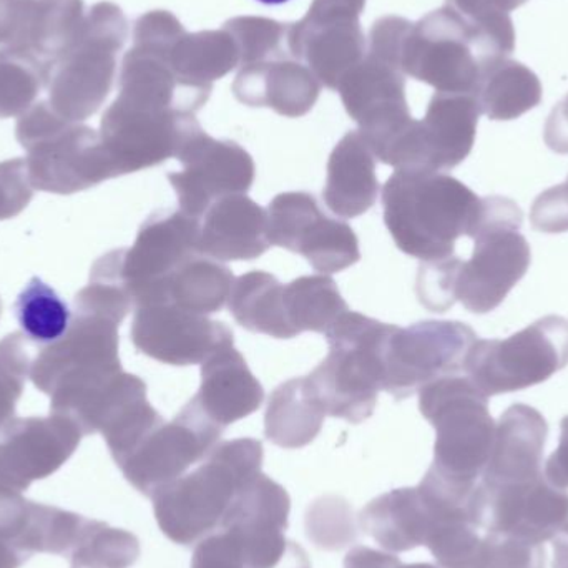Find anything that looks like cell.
<instances>
[{
    "label": "cell",
    "instance_id": "52a82bcc",
    "mask_svg": "<svg viewBox=\"0 0 568 568\" xmlns=\"http://www.w3.org/2000/svg\"><path fill=\"white\" fill-rule=\"evenodd\" d=\"M568 364L567 317H542L507 339H479L464 357L463 371L487 397L529 389Z\"/></svg>",
    "mask_w": 568,
    "mask_h": 568
},
{
    "label": "cell",
    "instance_id": "30bf717a",
    "mask_svg": "<svg viewBox=\"0 0 568 568\" xmlns=\"http://www.w3.org/2000/svg\"><path fill=\"white\" fill-rule=\"evenodd\" d=\"M223 429L190 400L172 423L146 434L139 446L119 464L125 479L143 496L152 497L160 487L185 476L190 467L212 453Z\"/></svg>",
    "mask_w": 568,
    "mask_h": 568
},
{
    "label": "cell",
    "instance_id": "4316f807",
    "mask_svg": "<svg viewBox=\"0 0 568 568\" xmlns=\"http://www.w3.org/2000/svg\"><path fill=\"white\" fill-rule=\"evenodd\" d=\"M476 100L490 120H514L539 105L542 87L523 63L504 59L483 73Z\"/></svg>",
    "mask_w": 568,
    "mask_h": 568
},
{
    "label": "cell",
    "instance_id": "4fadbf2b",
    "mask_svg": "<svg viewBox=\"0 0 568 568\" xmlns=\"http://www.w3.org/2000/svg\"><path fill=\"white\" fill-rule=\"evenodd\" d=\"M200 220L162 210L153 213L136 236L135 245L120 252V278L136 306L160 303L173 272L199 253Z\"/></svg>",
    "mask_w": 568,
    "mask_h": 568
},
{
    "label": "cell",
    "instance_id": "277c9868",
    "mask_svg": "<svg viewBox=\"0 0 568 568\" xmlns=\"http://www.w3.org/2000/svg\"><path fill=\"white\" fill-rule=\"evenodd\" d=\"M419 410L436 429L430 467L457 483L477 484L496 437L489 397L469 377L450 374L419 390Z\"/></svg>",
    "mask_w": 568,
    "mask_h": 568
},
{
    "label": "cell",
    "instance_id": "ab89813d",
    "mask_svg": "<svg viewBox=\"0 0 568 568\" xmlns=\"http://www.w3.org/2000/svg\"><path fill=\"white\" fill-rule=\"evenodd\" d=\"M554 542V568H568V530L557 536Z\"/></svg>",
    "mask_w": 568,
    "mask_h": 568
},
{
    "label": "cell",
    "instance_id": "ba28073f",
    "mask_svg": "<svg viewBox=\"0 0 568 568\" xmlns=\"http://www.w3.org/2000/svg\"><path fill=\"white\" fill-rule=\"evenodd\" d=\"M477 339L460 321H420L394 326L384 344V389L396 400L409 399L426 384L463 371L464 357Z\"/></svg>",
    "mask_w": 568,
    "mask_h": 568
},
{
    "label": "cell",
    "instance_id": "f35d334b",
    "mask_svg": "<svg viewBox=\"0 0 568 568\" xmlns=\"http://www.w3.org/2000/svg\"><path fill=\"white\" fill-rule=\"evenodd\" d=\"M29 560L27 554L20 552L12 544L0 539V568H19Z\"/></svg>",
    "mask_w": 568,
    "mask_h": 568
},
{
    "label": "cell",
    "instance_id": "8992f818",
    "mask_svg": "<svg viewBox=\"0 0 568 568\" xmlns=\"http://www.w3.org/2000/svg\"><path fill=\"white\" fill-rule=\"evenodd\" d=\"M125 39V20L112 3L92 7L79 32L50 63L49 105L69 122L89 119L112 87L115 53Z\"/></svg>",
    "mask_w": 568,
    "mask_h": 568
},
{
    "label": "cell",
    "instance_id": "ffe728a7",
    "mask_svg": "<svg viewBox=\"0 0 568 568\" xmlns=\"http://www.w3.org/2000/svg\"><path fill=\"white\" fill-rule=\"evenodd\" d=\"M480 106L474 97H440L416 129V169L447 172L469 156Z\"/></svg>",
    "mask_w": 568,
    "mask_h": 568
},
{
    "label": "cell",
    "instance_id": "7a4b0ae2",
    "mask_svg": "<svg viewBox=\"0 0 568 568\" xmlns=\"http://www.w3.org/2000/svg\"><path fill=\"white\" fill-rule=\"evenodd\" d=\"M262 464L260 440L242 437L216 444L199 469L150 497L163 536L185 547L205 539L222 526L240 490L262 473Z\"/></svg>",
    "mask_w": 568,
    "mask_h": 568
},
{
    "label": "cell",
    "instance_id": "d6986e66",
    "mask_svg": "<svg viewBox=\"0 0 568 568\" xmlns=\"http://www.w3.org/2000/svg\"><path fill=\"white\" fill-rule=\"evenodd\" d=\"M549 426L542 414L514 404L500 416L489 463L480 476L484 486L527 483L544 476L542 459Z\"/></svg>",
    "mask_w": 568,
    "mask_h": 568
},
{
    "label": "cell",
    "instance_id": "836d02e7",
    "mask_svg": "<svg viewBox=\"0 0 568 568\" xmlns=\"http://www.w3.org/2000/svg\"><path fill=\"white\" fill-rule=\"evenodd\" d=\"M530 223L540 233L568 232V179L537 196L530 210Z\"/></svg>",
    "mask_w": 568,
    "mask_h": 568
},
{
    "label": "cell",
    "instance_id": "7c38bea8",
    "mask_svg": "<svg viewBox=\"0 0 568 568\" xmlns=\"http://www.w3.org/2000/svg\"><path fill=\"white\" fill-rule=\"evenodd\" d=\"M474 513L487 532L544 546L568 530V494L550 484L546 474L507 486L477 483Z\"/></svg>",
    "mask_w": 568,
    "mask_h": 568
},
{
    "label": "cell",
    "instance_id": "2e32d148",
    "mask_svg": "<svg viewBox=\"0 0 568 568\" xmlns=\"http://www.w3.org/2000/svg\"><path fill=\"white\" fill-rule=\"evenodd\" d=\"M0 443V484L23 493L60 469L75 453L82 430L70 420H20Z\"/></svg>",
    "mask_w": 568,
    "mask_h": 568
},
{
    "label": "cell",
    "instance_id": "5b68a950",
    "mask_svg": "<svg viewBox=\"0 0 568 568\" xmlns=\"http://www.w3.org/2000/svg\"><path fill=\"white\" fill-rule=\"evenodd\" d=\"M524 213L513 200L484 199L469 262L454 256L453 297L470 313L486 314L506 300L530 266V246L520 235Z\"/></svg>",
    "mask_w": 568,
    "mask_h": 568
},
{
    "label": "cell",
    "instance_id": "1f68e13d",
    "mask_svg": "<svg viewBox=\"0 0 568 568\" xmlns=\"http://www.w3.org/2000/svg\"><path fill=\"white\" fill-rule=\"evenodd\" d=\"M139 557L140 542L132 532L90 519L70 560L79 568H129L139 562Z\"/></svg>",
    "mask_w": 568,
    "mask_h": 568
},
{
    "label": "cell",
    "instance_id": "ee69618b",
    "mask_svg": "<svg viewBox=\"0 0 568 568\" xmlns=\"http://www.w3.org/2000/svg\"><path fill=\"white\" fill-rule=\"evenodd\" d=\"M307 568H311V567H307Z\"/></svg>",
    "mask_w": 568,
    "mask_h": 568
},
{
    "label": "cell",
    "instance_id": "83f0119b",
    "mask_svg": "<svg viewBox=\"0 0 568 568\" xmlns=\"http://www.w3.org/2000/svg\"><path fill=\"white\" fill-rule=\"evenodd\" d=\"M284 307L297 334H326L349 311L337 284L326 275L301 276L284 286Z\"/></svg>",
    "mask_w": 568,
    "mask_h": 568
},
{
    "label": "cell",
    "instance_id": "5bb4252c",
    "mask_svg": "<svg viewBox=\"0 0 568 568\" xmlns=\"http://www.w3.org/2000/svg\"><path fill=\"white\" fill-rule=\"evenodd\" d=\"M176 159L183 172L169 173L180 212L202 220L206 210L226 195L250 192L256 179L255 160L239 143L219 142L202 130L193 133Z\"/></svg>",
    "mask_w": 568,
    "mask_h": 568
},
{
    "label": "cell",
    "instance_id": "44dd1931",
    "mask_svg": "<svg viewBox=\"0 0 568 568\" xmlns=\"http://www.w3.org/2000/svg\"><path fill=\"white\" fill-rule=\"evenodd\" d=\"M263 399L262 383L235 347H222L202 364V386L193 400L222 429L255 414Z\"/></svg>",
    "mask_w": 568,
    "mask_h": 568
},
{
    "label": "cell",
    "instance_id": "b9f144b4",
    "mask_svg": "<svg viewBox=\"0 0 568 568\" xmlns=\"http://www.w3.org/2000/svg\"><path fill=\"white\" fill-rule=\"evenodd\" d=\"M399 568H439L430 564H410V566H400Z\"/></svg>",
    "mask_w": 568,
    "mask_h": 568
},
{
    "label": "cell",
    "instance_id": "4dcf8cb0",
    "mask_svg": "<svg viewBox=\"0 0 568 568\" xmlns=\"http://www.w3.org/2000/svg\"><path fill=\"white\" fill-rule=\"evenodd\" d=\"M89 520L59 507L33 503L29 527L23 534L20 550L29 557L32 554L70 557L73 549L79 546Z\"/></svg>",
    "mask_w": 568,
    "mask_h": 568
},
{
    "label": "cell",
    "instance_id": "603a6c76",
    "mask_svg": "<svg viewBox=\"0 0 568 568\" xmlns=\"http://www.w3.org/2000/svg\"><path fill=\"white\" fill-rule=\"evenodd\" d=\"M359 526L383 549L399 554L426 546L430 517L419 489L406 487L371 500L361 510Z\"/></svg>",
    "mask_w": 568,
    "mask_h": 568
},
{
    "label": "cell",
    "instance_id": "7402d4cb",
    "mask_svg": "<svg viewBox=\"0 0 568 568\" xmlns=\"http://www.w3.org/2000/svg\"><path fill=\"white\" fill-rule=\"evenodd\" d=\"M379 195L376 162L363 136L347 133L327 163L323 200L339 219H357L369 212Z\"/></svg>",
    "mask_w": 568,
    "mask_h": 568
},
{
    "label": "cell",
    "instance_id": "d6a6232c",
    "mask_svg": "<svg viewBox=\"0 0 568 568\" xmlns=\"http://www.w3.org/2000/svg\"><path fill=\"white\" fill-rule=\"evenodd\" d=\"M307 539L323 550H341L356 539L353 510L343 497L316 500L306 514Z\"/></svg>",
    "mask_w": 568,
    "mask_h": 568
},
{
    "label": "cell",
    "instance_id": "8d00e7d4",
    "mask_svg": "<svg viewBox=\"0 0 568 568\" xmlns=\"http://www.w3.org/2000/svg\"><path fill=\"white\" fill-rule=\"evenodd\" d=\"M546 143L554 152L568 153V97L554 109L547 120Z\"/></svg>",
    "mask_w": 568,
    "mask_h": 568
},
{
    "label": "cell",
    "instance_id": "f1b7e54d",
    "mask_svg": "<svg viewBox=\"0 0 568 568\" xmlns=\"http://www.w3.org/2000/svg\"><path fill=\"white\" fill-rule=\"evenodd\" d=\"M13 316L33 343L55 344L69 334L72 311L49 284L33 276L13 303Z\"/></svg>",
    "mask_w": 568,
    "mask_h": 568
},
{
    "label": "cell",
    "instance_id": "6da1fadb",
    "mask_svg": "<svg viewBox=\"0 0 568 568\" xmlns=\"http://www.w3.org/2000/svg\"><path fill=\"white\" fill-rule=\"evenodd\" d=\"M384 223L404 255L420 262L450 258L460 236L473 239L484 199L443 172L397 169L383 189Z\"/></svg>",
    "mask_w": 568,
    "mask_h": 568
},
{
    "label": "cell",
    "instance_id": "9c48e42d",
    "mask_svg": "<svg viewBox=\"0 0 568 568\" xmlns=\"http://www.w3.org/2000/svg\"><path fill=\"white\" fill-rule=\"evenodd\" d=\"M291 500L283 486L260 473L233 500L220 529L232 537L250 568H300L303 547L284 537Z\"/></svg>",
    "mask_w": 568,
    "mask_h": 568
},
{
    "label": "cell",
    "instance_id": "7bdbcfd3",
    "mask_svg": "<svg viewBox=\"0 0 568 568\" xmlns=\"http://www.w3.org/2000/svg\"><path fill=\"white\" fill-rule=\"evenodd\" d=\"M70 568H79V567H70Z\"/></svg>",
    "mask_w": 568,
    "mask_h": 568
},
{
    "label": "cell",
    "instance_id": "ac0fdd59",
    "mask_svg": "<svg viewBox=\"0 0 568 568\" xmlns=\"http://www.w3.org/2000/svg\"><path fill=\"white\" fill-rule=\"evenodd\" d=\"M268 210L245 193L216 200L200 220L199 253L215 262H252L272 248Z\"/></svg>",
    "mask_w": 568,
    "mask_h": 568
},
{
    "label": "cell",
    "instance_id": "f546056e",
    "mask_svg": "<svg viewBox=\"0 0 568 568\" xmlns=\"http://www.w3.org/2000/svg\"><path fill=\"white\" fill-rule=\"evenodd\" d=\"M50 65L16 49H0V119L23 115L47 87Z\"/></svg>",
    "mask_w": 568,
    "mask_h": 568
},
{
    "label": "cell",
    "instance_id": "3957f363",
    "mask_svg": "<svg viewBox=\"0 0 568 568\" xmlns=\"http://www.w3.org/2000/svg\"><path fill=\"white\" fill-rule=\"evenodd\" d=\"M393 327L349 310L324 334L329 354L307 381L326 416L349 424L373 416L384 389V344Z\"/></svg>",
    "mask_w": 568,
    "mask_h": 568
},
{
    "label": "cell",
    "instance_id": "d590c367",
    "mask_svg": "<svg viewBox=\"0 0 568 568\" xmlns=\"http://www.w3.org/2000/svg\"><path fill=\"white\" fill-rule=\"evenodd\" d=\"M560 443L546 464V477L559 489H568V416L560 423Z\"/></svg>",
    "mask_w": 568,
    "mask_h": 568
},
{
    "label": "cell",
    "instance_id": "cb8c5ba5",
    "mask_svg": "<svg viewBox=\"0 0 568 568\" xmlns=\"http://www.w3.org/2000/svg\"><path fill=\"white\" fill-rule=\"evenodd\" d=\"M323 404L306 377H294L280 384L265 414V436L283 449H301L316 439L323 429Z\"/></svg>",
    "mask_w": 568,
    "mask_h": 568
},
{
    "label": "cell",
    "instance_id": "d4e9b609",
    "mask_svg": "<svg viewBox=\"0 0 568 568\" xmlns=\"http://www.w3.org/2000/svg\"><path fill=\"white\" fill-rule=\"evenodd\" d=\"M229 307L236 323L256 334L291 339L296 331L291 327L284 307V284L266 272L246 273L233 283Z\"/></svg>",
    "mask_w": 568,
    "mask_h": 568
},
{
    "label": "cell",
    "instance_id": "e0dca14e",
    "mask_svg": "<svg viewBox=\"0 0 568 568\" xmlns=\"http://www.w3.org/2000/svg\"><path fill=\"white\" fill-rule=\"evenodd\" d=\"M83 0H0V45L52 63L79 32Z\"/></svg>",
    "mask_w": 568,
    "mask_h": 568
},
{
    "label": "cell",
    "instance_id": "9a60e30c",
    "mask_svg": "<svg viewBox=\"0 0 568 568\" xmlns=\"http://www.w3.org/2000/svg\"><path fill=\"white\" fill-rule=\"evenodd\" d=\"M132 339L140 353L170 366L203 364L216 351L235 343L233 331L222 321L166 301L136 306Z\"/></svg>",
    "mask_w": 568,
    "mask_h": 568
},
{
    "label": "cell",
    "instance_id": "74e56055",
    "mask_svg": "<svg viewBox=\"0 0 568 568\" xmlns=\"http://www.w3.org/2000/svg\"><path fill=\"white\" fill-rule=\"evenodd\" d=\"M403 566L397 557L379 552L369 547H354L344 559V568H399Z\"/></svg>",
    "mask_w": 568,
    "mask_h": 568
},
{
    "label": "cell",
    "instance_id": "e575fe53",
    "mask_svg": "<svg viewBox=\"0 0 568 568\" xmlns=\"http://www.w3.org/2000/svg\"><path fill=\"white\" fill-rule=\"evenodd\" d=\"M192 568H250L226 532L210 534L196 544Z\"/></svg>",
    "mask_w": 568,
    "mask_h": 568
},
{
    "label": "cell",
    "instance_id": "8fae6325",
    "mask_svg": "<svg viewBox=\"0 0 568 568\" xmlns=\"http://www.w3.org/2000/svg\"><path fill=\"white\" fill-rule=\"evenodd\" d=\"M268 225L272 246L304 256L321 275L344 272L361 260L354 230L346 222L324 215L311 193L276 195L268 206Z\"/></svg>",
    "mask_w": 568,
    "mask_h": 568
},
{
    "label": "cell",
    "instance_id": "60d3db41",
    "mask_svg": "<svg viewBox=\"0 0 568 568\" xmlns=\"http://www.w3.org/2000/svg\"><path fill=\"white\" fill-rule=\"evenodd\" d=\"M258 2L265 3V6H282V3L290 2V0H258Z\"/></svg>",
    "mask_w": 568,
    "mask_h": 568
},
{
    "label": "cell",
    "instance_id": "484cf974",
    "mask_svg": "<svg viewBox=\"0 0 568 568\" xmlns=\"http://www.w3.org/2000/svg\"><path fill=\"white\" fill-rule=\"evenodd\" d=\"M235 276L229 266L222 265L209 256H190L166 280L163 286V300L190 313H219L229 303Z\"/></svg>",
    "mask_w": 568,
    "mask_h": 568
}]
</instances>
